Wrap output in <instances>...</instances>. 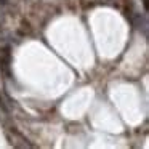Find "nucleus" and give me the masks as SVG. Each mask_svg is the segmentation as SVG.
Returning a JSON list of instances; mask_svg holds the SVG:
<instances>
[{
	"mask_svg": "<svg viewBox=\"0 0 149 149\" xmlns=\"http://www.w3.org/2000/svg\"><path fill=\"white\" fill-rule=\"evenodd\" d=\"M5 23V13H3V8L0 7V26Z\"/></svg>",
	"mask_w": 149,
	"mask_h": 149,
	"instance_id": "f257e3e1",
	"label": "nucleus"
}]
</instances>
